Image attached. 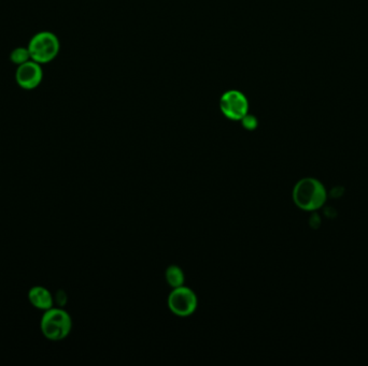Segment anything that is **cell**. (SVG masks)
Wrapping results in <instances>:
<instances>
[{
	"mask_svg": "<svg viewBox=\"0 0 368 366\" xmlns=\"http://www.w3.org/2000/svg\"><path fill=\"white\" fill-rule=\"evenodd\" d=\"M327 197L324 186L316 178H303L293 189V201L303 211L318 210L325 203Z\"/></svg>",
	"mask_w": 368,
	"mask_h": 366,
	"instance_id": "obj_1",
	"label": "cell"
},
{
	"mask_svg": "<svg viewBox=\"0 0 368 366\" xmlns=\"http://www.w3.org/2000/svg\"><path fill=\"white\" fill-rule=\"evenodd\" d=\"M40 329L43 336L49 341H63L72 332V317L61 308H50L42 316Z\"/></svg>",
	"mask_w": 368,
	"mask_h": 366,
	"instance_id": "obj_2",
	"label": "cell"
},
{
	"mask_svg": "<svg viewBox=\"0 0 368 366\" xmlns=\"http://www.w3.org/2000/svg\"><path fill=\"white\" fill-rule=\"evenodd\" d=\"M28 47L32 61L45 65L51 63L59 55L61 43L57 34L51 32H41L34 34Z\"/></svg>",
	"mask_w": 368,
	"mask_h": 366,
	"instance_id": "obj_3",
	"label": "cell"
},
{
	"mask_svg": "<svg viewBox=\"0 0 368 366\" xmlns=\"http://www.w3.org/2000/svg\"><path fill=\"white\" fill-rule=\"evenodd\" d=\"M168 306L174 315L189 317L196 310V294L184 286L174 288L168 297Z\"/></svg>",
	"mask_w": 368,
	"mask_h": 366,
	"instance_id": "obj_4",
	"label": "cell"
},
{
	"mask_svg": "<svg viewBox=\"0 0 368 366\" xmlns=\"http://www.w3.org/2000/svg\"><path fill=\"white\" fill-rule=\"evenodd\" d=\"M220 109L229 120H241L248 114L249 101L241 92H226L220 100Z\"/></svg>",
	"mask_w": 368,
	"mask_h": 366,
	"instance_id": "obj_5",
	"label": "cell"
},
{
	"mask_svg": "<svg viewBox=\"0 0 368 366\" xmlns=\"http://www.w3.org/2000/svg\"><path fill=\"white\" fill-rule=\"evenodd\" d=\"M43 78L41 65L37 61H30L17 67L15 80L21 88L26 91H32L37 88Z\"/></svg>",
	"mask_w": 368,
	"mask_h": 366,
	"instance_id": "obj_6",
	"label": "cell"
},
{
	"mask_svg": "<svg viewBox=\"0 0 368 366\" xmlns=\"http://www.w3.org/2000/svg\"><path fill=\"white\" fill-rule=\"evenodd\" d=\"M28 300L34 308L43 310V312L53 308V304H54L52 293L41 286H36L30 289L28 292Z\"/></svg>",
	"mask_w": 368,
	"mask_h": 366,
	"instance_id": "obj_7",
	"label": "cell"
},
{
	"mask_svg": "<svg viewBox=\"0 0 368 366\" xmlns=\"http://www.w3.org/2000/svg\"><path fill=\"white\" fill-rule=\"evenodd\" d=\"M165 277H166V281H167L168 285H170L172 288H178V287L183 286L184 274L183 271L180 269L179 266H170V268L166 270Z\"/></svg>",
	"mask_w": 368,
	"mask_h": 366,
	"instance_id": "obj_8",
	"label": "cell"
},
{
	"mask_svg": "<svg viewBox=\"0 0 368 366\" xmlns=\"http://www.w3.org/2000/svg\"><path fill=\"white\" fill-rule=\"evenodd\" d=\"M10 59L13 64L21 66V65L32 61L30 50L28 47H17L11 52Z\"/></svg>",
	"mask_w": 368,
	"mask_h": 366,
	"instance_id": "obj_9",
	"label": "cell"
},
{
	"mask_svg": "<svg viewBox=\"0 0 368 366\" xmlns=\"http://www.w3.org/2000/svg\"><path fill=\"white\" fill-rule=\"evenodd\" d=\"M241 122H243V127L247 128L248 130L256 129V126H258V120L251 115H245Z\"/></svg>",
	"mask_w": 368,
	"mask_h": 366,
	"instance_id": "obj_10",
	"label": "cell"
}]
</instances>
